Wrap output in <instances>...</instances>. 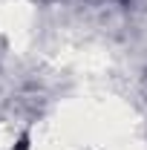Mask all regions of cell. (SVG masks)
<instances>
[{
  "label": "cell",
  "instance_id": "1",
  "mask_svg": "<svg viewBox=\"0 0 147 150\" xmlns=\"http://www.w3.org/2000/svg\"><path fill=\"white\" fill-rule=\"evenodd\" d=\"M26 147H29V139L23 136V139H20V142H18V150H26Z\"/></svg>",
  "mask_w": 147,
  "mask_h": 150
}]
</instances>
